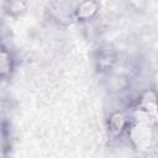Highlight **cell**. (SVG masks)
Returning <instances> with one entry per match:
<instances>
[{
  "mask_svg": "<svg viewBox=\"0 0 158 158\" xmlns=\"http://www.w3.org/2000/svg\"><path fill=\"white\" fill-rule=\"evenodd\" d=\"M137 110L143 114L149 122L158 123V94L152 89L142 93L137 102Z\"/></svg>",
  "mask_w": 158,
  "mask_h": 158,
  "instance_id": "1",
  "label": "cell"
},
{
  "mask_svg": "<svg viewBox=\"0 0 158 158\" xmlns=\"http://www.w3.org/2000/svg\"><path fill=\"white\" fill-rule=\"evenodd\" d=\"M127 128H128V120L122 111L116 110L109 115V118L106 121V130H107V136L111 139H116L121 137Z\"/></svg>",
  "mask_w": 158,
  "mask_h": 158,
  "instance_id": "2",
  "label": "cell"
},
{
  "mask_svg": "<svg viewBox=\"0 0 158 158\" xmlns=\"http://www.w3.org/2000/svg\"><path fill=\"white\" fill-rule=\"evenodd\" d=\"M99 2L93 0L80 1L73 7V19L79 22H85L96 16L99 11Z\"/></svg>",
  "mask_w": 158,
  "mask_h": 158,
  "instance_id": "3",
  "label": "cell"
},
{
  "mask_svg": "<svg viewBox=\"0 0 158 158\" xmlns=\"http://www.w3.org/2000/svg\"><path fill=\"white\" fill-rule=\"evenodd\" d=\"M15 68V59L10 49H7L5 46L1 48L0 53V75L2 79H7L12 75Z\"/></svg>",
  "mask_w": 158,
  "mask_h": 158,
  "instance_id": "4",
  "label": "cell"
},
{
  "mask_svg": "<svg viewBox=\"0 0 158 158\" xmlns=\"http://www.w3.org/2000/svg\"><path fill=\"white\" fill-rule=\"evenodd\" d=\"M27 7V2L26 1H10V2H6V11L9 15L11 16H19L21 15Z\"/></svg>",
  "mask_w": 158,
  "mask_h": 158,
  "instance_id": "5",
  "label": "cell"
}]
</instances>
